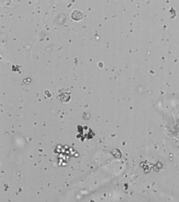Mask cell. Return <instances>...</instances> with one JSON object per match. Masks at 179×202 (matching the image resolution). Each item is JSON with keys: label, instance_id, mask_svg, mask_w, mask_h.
I'll use <instances>...</instances> for the list:
<instances>
[{"label": "cell", "instance_id": "cell-1", "mask_svg": "<svg viewBox=\"0 0 179 202\" xmlns=\"http://www.w3.org/2000/svg\"><path fill=\"white\" fill-rule=\"evenodd\" d=\"M84 14L81 11L75 10L72 12L71 17L72 19L75 21H79L83 19Z\"/></svg>", "mask_w": 179, "mask_h": 202}]
</instances>
